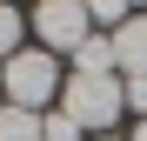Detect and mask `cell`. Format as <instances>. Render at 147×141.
I'll use <instances>...</instances> for the list:
<instances>
[{"label":"cell","instance_id":"cell-1","mask_svg":"<svg viewBox=\"0 0 147 141\" xmlns=\"http://www.w3.org/2000/svg\"><path fill=\"white\" fill-rule=\"evenodd\" d=\"M60 87H67V67H60V54H47V47H20L13 61H0V101L7 108L47 114L60 101Z\"/></svg>","mask_w":147,"mask_h":141},{"label":"cell","instance_id":"cell-2","mask_svg":"<svg viewBox=\"0 0 147 141\" xmlns=\"http://www.w3.org/2000/svg\"><path fill=\"white\" fill-rule=\"evenodd\" d=\"M60 114H74L87 141L94 134H114L120 121H127V87H120V74H67Z\"/></svg>","mask_w":147,"mask_h":141},{"label":"cell","instance_id":"cell-3","mask_svg":"<svg viewBox=\"0 0 147 141\" xmlns=\"http://www.w3.org/2000/svg\"><path fill=\"white\" fill-rule=\"evenodd\" d=\"M27 27H34V47H47V54H67V61L94 40L87 0H34V7H27Z\"/></svg>","mask_w":147,"mask_h":141},{"label":"cell","instance_id":"cell-4","mask_svg":"<svg viewBox=\"0 0 147 141\" xmlns=\"http://www.w3.org/2000/svg\"><path fill=\"white\" fill-rule=\"evenodd\" d=\"M107 40H114V67H120V74H147V14L120 20Z\"/></svg>","mask_w":147,"mask_h":141},{"label":"cell","instance_id":"cell-5","mask_svg":"<svg viewBox=\"0 0 147 141\" xmlns=\"http://www.w3.org/2000/svg\"><path fill=\"white\" fill-rule=\"evenodd\" d=\"M20 47H27V7L0 0V61H13Z\"/></svg>","mask_w":147,"mask_h":141},{"label":"cell","instance_id":"cell-6","mask_svg":"<svg viewBox=\"0 0 147 141\" xmlns=\"http://www.w3.org/2000/svg\"><path fill=\"white\" fill-rule=\"evenodd\" d=\"M67 74H120V67H114V40H107V34H94L80 54H74V67H67Z\"/></svg>","mask_w":147,"mask_h":141},{"label":"cell","instance_id":"cell-7","mask_svg":"<svg viewBox=\"0 0 147 141\" xmlns=\"http://www.w3.org/2000/svg\"><path fill=\"white\" fill-rule=\"evenodd\" d=\"M0 141H40V114H27V108H7V101H0Z\"/></svg>","mask_w":147,"mask_h":141},{"label":"cell","instance_id":"cell-8","mask_svg":"<svg viewBox=\"0 0 147 141\" xmlns=\"http://www.w3.org/2000/svg\"><path fill=\"white\" fill-rule=\"evenodd\" d=\"M40 141H80V121L60 114V108H47V114H40Z\"/></svg>","mask_w":147,"mask_h":141},{"label":"cell","instance_id":"cell-9","mask_svg":"<svg viewBox=\"0 0 147 141\" xmlns=\"http://www.w3.org/2000/svg\"><path fill=\"white\" fill-rule=\"evenodd\" d=\"M120 87H127V114L147 121V74H120Z\"/></svg>","mask_w":147,"mask_h":141},{"label":"cell","instance_id":"cell-10","mask_svg":"<svg viewBox=\"0 0 147 141\" xmlns=\"http://www.w3.org/2000/svg\"><path fill=\"white\" fill-rule=\"evenodd\" d=\"M127 141H147V121H134V134H127Z\"/></svg>","mask_w":147,"mask_h":141},{"label":"cell","instance_id":"cell-11","mask_svg":"<svg viewBox=\"0 0 147 141\" xmlns=\"http://www.w3.org/2000/svg\"><path fill=\"white\" fill-rule=\"evenodd\" d=\"M127 7H134V14H147V0H127Z\"/></svg>","mask_w":147,"mask_h":141},{"label":"cell","instance_id":"cell-12","mask_svg":"<svg viewBox=\"0 0 147 141\" xmlns=\"http://www.w3.org/2000/svg\"><path fill=\"white\" fill-rule=\"evenodd\" d=\"M94 141H127V134H94Z\"/></svg>","mask_w":147,"mask_h":141},{"label":"cell","instance_id":"cell-13","mask_svg":"<svg viewBox=\"0 0 147 141\" xmlns=\"http://www.w3.org/2000/svg\"><path fill=\"white\" fill-rule=\"evenodd\" d=\"M13 7H20V0H13Z\"/></svg>","mask_w":147,"mask_h":141}]
</instances>
